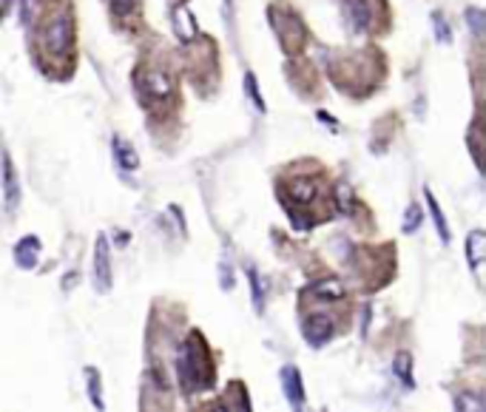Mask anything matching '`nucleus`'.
Returning <instances> with one entry per match:
<instances>
[{
	"label": "nucleus",
	"instance_id": "obj_25",
	"mask_svg": "<svg viewBox=\"0 0 486 412\" xmlns=\"http://www.w3.org/2000/svg\"><path fill=\"white\" fill-rule=\"evenodd\" d=\"M134 3H137V0H111V12L117 17H128L134 12Z\"/></svg>",
	"mask_w": 486,
	"mask_h": 412
},
{
	"label": "nucleus",
	"instance_id": "obj_1",
	"mask_svg": "<svg viewBox=\"0 0 486 412\" xmlns=\"http://www.w3.org/2000/svg\"><path fill=\"white\" fill-rule=\"evenodd\" d=\"M180 376L188 389H208L213 384V364L199 333H193L180 350Z\"/></svg>",
	"mask_w": 486,
	"mask_h": 412
},
{
	"label": "nucleus",
	"instance_id": "obj_27",
	"mask_svg": "<svg viewBox=\"0 0 486 412\" xmlns=\"http://www.w3.org/2000/svg\"><path fill=\"white\" fill-rule=\"evenodd\" d=\"M9 3H12V0H0V14H3V12L9 9Z\"/></svg>",
	"mask_w": 486,
	"mask_h": 412
},
{
	"label": "nucleus",
	"instance_id": "obj_14",
	"mask_svg": "<svg viewBox=\"0 0 486 412\" xmlns=\"http://www.w3.org/2000/svg\"><path fill=\"white\" fill-rule=\"evenodd\" d=\"M424 199H426V208H430V214H433V219H435V231H438L441 242H444V245H450V239H452L450 224H446V216H444V211L438 208V199L433 196L430 188H424Z\"/></svg>",
	"mask_w": 486,
	"mask_h": 412
},
{
	"label": "nucleus",
	"instance_id": "obj_7",
	"mask_svg": "<svg viewBox=\"0 0 486 412\" xmlns=\"http://www.w3.org/2000/svg\"><path fill=\"white\" fill-rule=\"evenodd\" d=\"M344 12L356 29H361V31L373 29V3L370 0H344Z\"/></svg>",
	"mask_w": 486,
	"mask_h": 412
},
{
	"label": "nucleus",
	"instance_id": "obj_3",
	"mask_svg": "<svg viewBox=\"0 0 486 412\" xmlns=\"http://www.w3.org/2000/svg\"><path fill=\"white\" fill-rule=\"evenodd\" d=\"M94 285L100 293L111 290V248L106 236H97L94 245Z\"/></svg>",
	"mask_w": 486,
	"mask_h": 412
},
{
	"label": "nucleus",
	"instance_id": "obj_21",
	"mask_svg": "<svg viewBox=\"0 0 486 412\" xmlns=\"http://www.w3.org/2000/svg\"><path fill=\"white\" fill-rule=\"evenodd\" d=\"M418 224H421V208H418V202H413L410 208H406V216H404V233H413Z\"/></svg>",
	"mask_w": 486,
	"mask_h": 412
},
{
	"label": "nucleus",
	"instance_id": "obj_16",
	"mask_svg": "<svg viewBox=\"0 0 486 412\" xmlns=\"http://www.w3.org/2000/svg\"><path fill=\"white\" fill-rule=\"evenodd\" d=\"M393 372L404 381V387H413V355L410 352H398L393 361Z\"/></svg>",
	"mask_w": 486,
	"mask_h": 412
},
{
	"label": "nucleus",
	"instance_id": "obj_20",
	"mask_svg": "<svg viewBox=\"0 0 486 412\" xmlns=\"http://www.w3.org/2000/svg\"><path fill=\"white\" fill-rule=\"evenodd\" d=\"M336 194H339V208H341V214H350L353 211V191H350V185L347 182H339V188H336Z\"/></svg>",
	"mask_w": 486,
	"mask_h": 412
},
{
	"label": "nucleus",
	"instance_id": "obj_9",
	"mask_svg": "<svg viewBox=\"0 0 486 412\" xmlns=\"http://www.w3.org/2000/svg\"><path fill=\"white\" fill-rule=\"evenodd\" d=\"M0 171H3V199H6L9 208H17V205H21V182H17V174H14V165H12L9 154H3Z\"/></svg>",
	"mask_w": 486,
	"mask_h": 412
},
{
	"label": "nucleus",
	"instance_id": "obj_5",
	"mask_svg": "<svg viewBox=\"0 0 486 412\" xmlns=\"http://www.w3.org/2000/svg\"><path fill=\"white\" fill-rule=\"evenodd\" d=\"M302 327H304L307 342L313 347H321L324 342H330V335H333V322H330L324 313H310Z\"/></svg>",
	"mask_w": 486,
	"mask_h": 412
},
{
	"label": "nucleus",
	"instance_id": "obj_26",
	"mask_svg": "<svg viewBox=\"0 0 486 412\" xmlns=\"http://www.w3.org/2000/svg\"><path fill=\"white\" fill-rule=\"evenodd\" d=\"M478 123L472 125V131H470V148H472V157H475V162H481V145H478Z\"/></svg>",
	"mask_w": 486,
	"mask_h": 412
},
{
	"label": "nucleus",
	"instance_id": "obj_24",
	"mask_svg": "<svg viewBox=\"0 0 486 412\" xmlns=\"http://www.w3.org/2000/svg\"><path fill=\"white\" fill-rule=\"evenodd\" d=\"M466 21H470L475 37H483V12L481 9H470V12H466Z\"/></svg>",
	"mask_w": 486,
	"mask_h": 412
},
{
	"label": "nucleus",
	"instance_id": "obj_2",
	"mask_svg": "<svg viewBox=\"0 0 486 412\" xmlns=\"http://www.w3.org/2000/svg\"><path fill=\"white\" fill-rule=\"evenodd\" d=\"M40 46L49 57H66L74 49V23H71V14L60 12V14H51L49 23L40 34Z\"/></svg>",
	"mask_w": 486,
	"mask_h": 412
},
{
	"label": "nucleus",
	"instance_id": "obj_15",
	"mask_svg": "<svg viewBox=\"0 0 486 412\" xmlns=\"http://www.w3.org/2000/svg\"><path fill=\"white\" fill-rule=\"evenodd\" d=\"M114 154H117V162H120L123 171H134V168L140 165L137 151H134V148L128 142H123V140H114Z\"/></svg>",
	"mask_w": 486,
	"mask_h": 412
},
{
	"label": "nucleus",
	"instance_id": "obj_22",
	"mask_svg": "<svg viewBox=\"0 0 486 412\" xmlns=\"http://www.w3.org/2000/svg\"><path fill=\"white\" fill-rule=\"evenodd\" d=\"M245 91H247V97L254 100V105H256L259 111H265V100H262L259 88H256V77H254V74H245Z\"/></svg>",
	"mask_w": 486,
	"mask_h": 412
},
{
	"label": "nucleus",
	"instance_id": "obj_8",
	"mask_svg": "<svg viewBox=\"0 0 486 412\" xmlns=\"http://www.w3.org/2000/svg\"><path fill=\"white\" fill-rule=\"evenodd\" d=\"M37 259H40V239H37V236H23L14 245V261L23 270H32L37 265Z\"/></svg>",
	"mask_w": 486,
	"mask_h": 412
},
{
	"label": "nucleus",
	"instance_id": "obj_23",
	"mask_svg": "<svg viewBox=\"0 0 486 412\" xmlns=\"http://www.w3.org/2000/svg\"><path fill=\"white\" fill-rule=\"evenodd\" d=\"M247 276H250V287H254V307H256V313H262L265 310V296H262V287H259V279H256L254 270H250Z\"/></svg>",
	"mask_w": 486,
	"mask_h": 412
},
{
	"label": "nucleus",
	"instance_id": "obj_6",
	"mask_svg": "<svg viewBox=\"0 0 486 412\" xmlns=\"http://www.w3.org/2000/svg\"><path fill=\"white\" fill-rule=\"evenodd\" d=\"M279 378H282V389H284L290 407L302 409V407H304V381H302V376H299V370H296L293 364H287V367H282V376H279Z\"/></svg>",
	"mask_w": 486,
	"mask_h": 412
},
{
	"label": "nucleus",
	"instance_id": "obj_17",
	"mask_svg": "<svg viewBox=\"0 0 486 412\" xmlns=\"http://www.w3.org/2000/svg\"><path fill=\"white\" fill-rule=\"evenodd\" d=\"M86 376H88V396H91V407L94 409H106L103 404V389H100V376H97V370L88 367L86 370Z\"/></svg>",
	"mask_w": 486,
	"mask_h": 412
},
{
	"label": "nucleus",
	"instance_id": "obj_12",
	"mask_svg": "<svg viewBox=\"0 0 486 412\" xmlns=\"http://www.w3.org/2000/svg\"><path fill=\"white\" fill-rule=\"evenodd\" d=\"M483 256H486V233L483 231H472L470 239H466V261H470L472 273L481 270Z\"/></svg>",
	"mask_w": 486,
	"mask_h": 412
},
{
	"label": "nucleus",
	"instance_id": "obj_11",
	"mask_svg": "<svg viewBox=\"0 0 486 412\" xmlns=\"http://www.w3.org/2000/svg\"><path fill=\"white\" fill-rule=\"evenodd\" d=\"M307 293L321 298V302H341V298L347 296V290L339 279H319V282H313L307 287Z\"/></svg>",
	"mask_w": 486,
	"mask_h": 412
},
{
	"label": "nucleus",
	"instance_id": "obj_13",
	"mask_svg": "<svg viewBox=\"0 0 486 412\" xmlns=\"http://www.w3.org/2000/svg\"><path fill=\"white\" fill-rule=\"evenodd\" d=\"M171 23H173V34H177L182 43H191L193 37H197V23H193V14L188 9L180 6L177 12H173V21Z\"/></svg>",
	"mask_w": 486,
	"mask_h": 412
},
{
	"label": "nucleus",
	"instance_id": "obj_10",
	"mask_svg": "<svg viewBox=\"0 0 486 412\" xmlns=\"http://www.w3.org/2000/svg\"><path fill=\"white\" fill-rule=\"evenodd\" d=\"M143 88H145V97L148 100L162 103L171 94V77H168V74H162V71H148L145 80H143Z\"/></svg>",
	"mask_w": 486,
	"mask_h": 412
},
{
	"label": "nucleus",
	"instance_id": "obj_19",
	"mask_svg": "<svg viewBox=\"0 0 486 412\" xmlns=\"http://www.w3.org/2000/svg\"><path fill=\"white\" fill-rule=\"evenodd\" d=\"M433 29H435V37L441 43H452V29L441 14H433Z\"/></svg>",
	"mask_w": 486,
	"mask_h": 412
},
{
	"label": "nucleus",
	"instance_id": "obj_18",
	"mask_svg": "<svg viewBox=\"0 0 486 412\" xmlns=\"http://www.w3.org/2000/svg\"><path fill=\"white\" fill-rule=\"evenodd\" d=\"M455 409H466V412H483V398L481 396H458V401H455Z\"/></svg>",
	"mask_w": 486,
	"mask_h": 412
},
{
	"label": "nucleus",
	"instance_id": "obj_4",
	"mask_svg": "<svg viewBox=\"0 0 486 412\" xmlns=\"http://www.w3.org/2000/svg\"><path fill=\"white\" fill-rule=\"evenodd\" d=\"M287 199L293 205H313L319 199V182L313 177H293L287 182Z\"/></svg>",
	"mask_w": 486,
	"mask_h": 412
}]
</instances>
